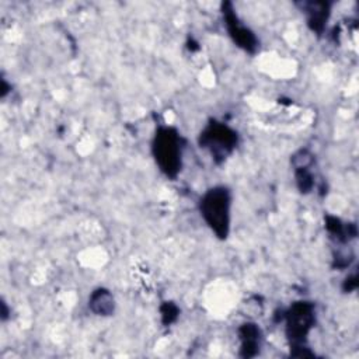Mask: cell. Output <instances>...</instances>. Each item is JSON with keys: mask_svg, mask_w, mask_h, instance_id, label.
Wrapping results in <instances>:
<instances>
[{"mask_svg": "<svg viewBox=\"0 0 359 359\" xmlns=\"http://www.w3.org/2000/svg\"><path fill=\"white\" fill-rule=\"evenodd\" d=\"M311 163H313V154L309 150H306V149L299 150L292 157V164H293L294 170H297V168H309L311 165Z\"/></svg>", "mask_w": 359, "mask_h": 359, "instance_id": "11", "label": "cell"}, {"mask_svg": "<svg viewBox=\"0 0 359 359\" xmlns=\"http://www.w3.org/2000/svg\"><path fill=\"white\" fill-rule=\"evenodd\" d=\"M153 156L158 168L170 178H175L182 164V139L177 129L161 126L153 139Z\"/></svg>", "mask_w": 359, "mask_h": 359, "instance_id": "2", "label": "cell"}, {"mask_svg": "<svg viewBox=\"0 0 359 359\" xmlns=\"http://www.w3.org/2000/svg\"><path fill=\"white\" fill-rule=\"evenodd\" d=\"M88 307L97 316H111L115 309V300L109 290L104 287L95 289L88 299Z\"/></svg>", "mask_w": 359, "mask_h": 359, "instance_id": "7", "label": "cell"}, {"mask_svg": "<svg viewBox=\"0 0 359 359\" xmlns=\"http://www.w3.org/2000/svg\"><path fill=\"white\" fill-rule=\"evenodd\" d=\"M160 313H161V320H163V324L168 325L171 323H174L180 314V310L178 307L171 303V302H164L160 307Z\"/></svg>", "mask_w": 359, "mask_h": 359, "instance_id": "10", "label": "cell"}, {"mask_svg": "<svg viewBox=\"0 0 359 359\" xmlns=\"http://www.w3.org/2000/svg\"><path fill=\"white\" fill-rule=\"evenodd\" d=\"M223 17H224V24L229 31V35L237 43V46H240L241 49L250 53L255 52L258 46V39L255 38L252 31H250L245 25L241 24V21L238 20L230 3L223 4Z\"/></svg>", "mask_w": 359, "mask_h": 359, "instance_id": "5", "label": "cell"}, {"mask_svg": "<svg viewBox=\"0 0 359 359\" xmlns=\"http://www.w3.org/2000/svg\"><path fill=\"white\" fill-rule=\"evenodd\" d=\"M306 14H307V24L309 27L316 31L317 34H321L325 22L330 15L328 4L327 3H309L304 7Z\"/></svg>", "mask_w": 359, "mask_h": 359, "instance_id": "8", "label": "cell"}, {"mask_svg": "<svg viewBox=\"0 0 359 359\" xmlns=\"http://www.w3.org/2000/svg\"><path fill=\"white\" fill-rule=\"evenodd\" d=\"M238 140L237 132L229 128L227 125L222 122H210L199 136V144L201 147L208 149L213 158L220 157L222 160L226 158L229 153L233 151Z\"/></svg>", "mask_w": 359, "mask_h": 359, "instance_id": "4", "label": "cell"}, {"mask_svg": "<svg viewBox=\"0 0 359 359\" xmlns=\"http://www.w3.org/2000/svg\"><path fill=\"white\" fill-rule=\"evenodd\" d=\"M241 341L240 355L243 358H252L258 353L261 346V330L254 323H245L238 328Z\"/></svg>", "mask_w": 359, "mask_h": 359, "instance_id": "6", "label": "cell"}, {"mask_svg": "<svg viewBox=\"0 0 359 359\" xmlns=\"http://www.w3.org/2000/svg\"><path fill=\"white\" fill-rule=\"evenodd\" d=\"M286 321V335L293 349H299L294 356L304 358L310 353L304 352V344L310 330L314 327L316 321V309L310 302H294L289 310L285 313Z\"/></svg>", "mask_w": 359, "mask_h": 359, "instance_id": "3", "label": "cell"}, {"mask_svg": "<svg viewBox=\"0 0 359 359\" xmlns=\"http://www.w3.org/2000/svg\"><path fill=\"white\" fill-rule=\"evenodd\" d=\"M230 206L231 196L226 187L210 188L201 198V215L206 224L220 240H224L229 236Z\"/></svg>", "mask_w": 359, "mask_h": 359, "instance_id": "1", "label": "cell"}, {"mask_svg": "<svg viewBox=\"0 0 359 359\" xmlns=\"http://www.w3.org/2000/svg\"><path fill=\"white\" fill-rule=\"evenodd\" d=\"M294 174H296V182H297L300 192H303V194L310 192L311 188L314 187V181H313V175L309 171V168H297V170H294Z\"/></svg>", "mask_w": 359, "mask_h": 359, "instance_id": "9", "label": "cell"}]
</instances>
